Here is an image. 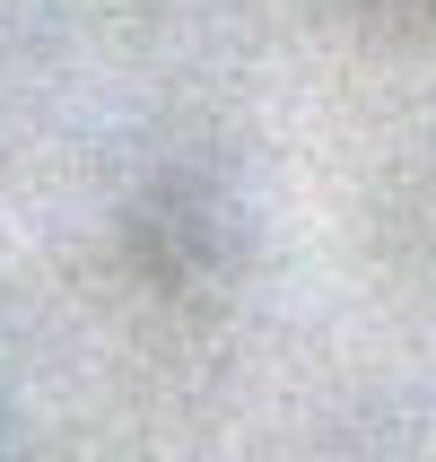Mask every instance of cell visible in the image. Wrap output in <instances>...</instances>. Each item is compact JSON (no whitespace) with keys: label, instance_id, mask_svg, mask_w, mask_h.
I'll use <instances>...</instances> for the list:
<instances>
[{"label":"cell","instance_id":"cell-1","mask_svg":"<svg viewBox=\"0 0 436 462\" xmlns=\"http://www.w3.org/2000/svg\"><path fill=\"white\" fill-rule=\"evenodd\" d=\"M402 9H436V0H402Z\"/></svg>","mask_w":436,"mask_h":462}]
</instances>
